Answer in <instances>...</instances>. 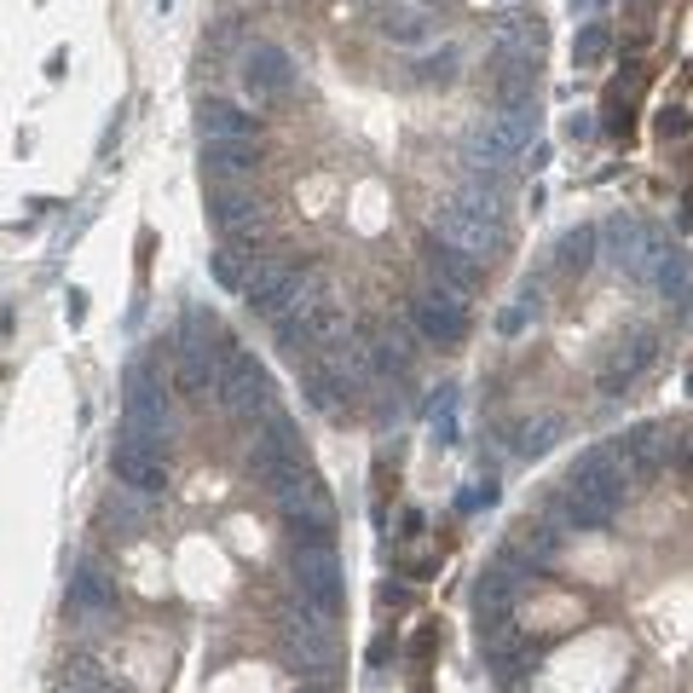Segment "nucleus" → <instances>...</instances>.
I'll use <instances>...</instances> for the list:
<instances>
[{
    "label": "nucleus",
    "mask_w": 693,
    "mask_h": 693,
    "mask_svg": "<svg viewBox=\"0 0 693 693\" xmlns=\"http://www.w3.org/2000/svg\"><path fill=\"white\" fill-rule=\"evenodd\" d=\"M532 139H537V111H532V105H497V111L469 134V145H462V168L503 174L515 157H526Z\"/></svg>",
    "instance_id": "nucleus-1"
},
{
    "label": "nucleus",
    "mask_w": 693,
    "mask_h": 693,
    "mask_svg": "<svg viewBox=\"0 0 693 693\" xmlns=\"http://www.w3.org/2000/svg\"><path fill=\"white\" fill-rule=\"evenodd\" d=\"M277 636H284V653H290V671L306 682H324L342 659V641H336V619H324L318 607L290 601L284 619H277Z\"/></svg>",
    "instance_id": "nucleus-2"
},
{
    "label": "nucleus",
    "mask_w": 693,
    "mask_h": 693,
    "mask_svg": "<svg viewBox=\"0 0 693 693\" xmlns=\"http://www.w3.org/2000/svg\"><path fill=\"white\" fill-rule=\"evenodd\" d=\"M266 492H272L277 508H284V521H290V532L301 537V544H329V537H336V503H329L324 480L313 469H295L284 480H272Z\"/></svg>",
    "instance_id": "nucleus-3"
},
{
    "label": "nucleus",
    "mask_w": 693,
    "mask_h": 693,
    "mask_svg": "<svg viewBox=\"0 0 693 693\" xmlns=\"http://www.w3.org/2000/svg\"><path fill=\"white\" fill-rule=\"evenodd\" d=\"M290 578H295V596H301L306 607H318L324 619H342L347 584H342V555H336V544H295Z\"/></svg>",
    "instance_id": "nucleus-4"
},
{
    "label": "nucleus",
    "mask_w": 693,
    "mask_h": 693,
    "mask_svg": "<svg viewBox=\"0 0 693 693\" xmlns=\"http://www.w3.org/2000/svg\"><path fill=\"white\" fill-rule=\"evenodd\" d=\"M122 433H134V440L145 445H168V433H174V410H168V393H162V376L150 370V365H134L127 370V399H122Z\"/></svg>",
    "instance_id": "nucleus-5"
},
{
    "label": "nucleus",
    "mask_w": 693,
    "mask_h": 693,
    "mask_svg": "<svg viewBox=\"0 0 693 693\" xmlns=\"http://www.w3.org/2000/svg\"><path fill=\"white\" fill-rule=\"evenodd\" d=\"M410 324H417V336L433 342V347H462V342H469V329H474L469 295H456L445 284H428V290L410 295Z\"/></svg>",
    "instance_id": "nucleus-6"
},
{
    "label": "nucleus",
    "mask_w": 693,
    "mask_h": 693,
    "mask_svg": "<svg viewBox=\"0 0 693 693\" xmlns=\"http://www.w3.org/2000/svg\"><path fill=\"white\" fill-rule=\"evenodd\" d=\"M220 405L231 410V417H272V376L254 353L231 347L225 353V376H220Z\"/></svg>",
    "instance_id": "nucleus-7"
},
{
    "label": "nucleus",
    "mask_w": 693,
    "mask_h": 693,
    "mask_svg": "<svg viewBox=\"0 0 693 693\" xmlns=\"http://www.w3.org/2000/svg\"><path fill=\"white\" fill-rule=\"evenodd\" d=\"M601 238H607V261L619 266L624 277H653L659 254L671 249L648 220H636V214H612V220L601 225Z\"/></svg>",
    "instance_id": "nucleus-8"
},
{
    "label": "nucleus",
    "mask_w": 693,
    "mask_h": 693,
    "mask_svg": "<svg viewBox=\"0 0 693 693\" xmlns=\"http://www.w3.org/2000/svg\"><path fill=\"white\" fill-rule=\"evenodd\" d=\"M238 70H243L249 105H277V98L295 93V59H290V46H277V41H254Z\"/></svg>",
    "instance_id": "nucleus-9"
},
{
    "label": "nucleus",
    "mask_w": 693,
    "mask_h": 693,
    "mask_svg": "<svg viewBox=\"0 0 693 693\" xmlns=\"http://www.w3.org/2000/svg\"><path fill=\"white\" fill-rule=\"evenodd\" d=\"M249 469H254V480H261V485H272V480H284V474L306 469V462H301V433H295L290 417H277V410H272V417L254 428Z\"/></svg>",
    "instance_id": "nucleus-10"
},
{
    "label": "nucleus",
    "mask_w": 693,
    "mask_h": 693,
    "mask_svg": "<svg viewBox=\"0 0 693 693\" xmlns=\"http://www.w3.org/2000/svg\"><path fill=\"white\" fill-rule=\"evenodd\" d=\"M671 451H676V440H671L659 422H636V428L624 433V445H619L630 485H653L664 469H671Z\"/></svg>",
    "instance_id": "nucleus-11"
},
{
    "label": "nucleus",
    "mask_w": 693,
    "mask_h": 693,
    "mask_svg": "<svg viewBox=\"0 0 693 693\" xmlns=\"http://www.w3.org/2000/svg\"><path fill=\"white\" fill-rule=\"evenodd\" d=\"M433 231H440V243L456 249V254H469V261H485V254H497L503 249V225L497 220H480L469 209H440V220H433Z\"/></svg>",
    "instance_id": "nucleus-12"
},
{
    "label": "nucleus",
    "mask_w": 693,
    "mask_h": 693,
    "mask_svg": "<svg viewBox=\"0 0 693 693\" xmlns=\"http://www.w3.org/2000/svg\"><path fill=\"white\" fill-rule=\"evenodd\" d=\"M111 474H116V485H127V492H145V497H157L162 485H168V474H162V451H157V445H145V440H134V433H122V440H116V451H111Z\"/></svg>",
    "instance_id": "nucleus-13"
},
{
    "label": "nucleus",
    "mask_w": 693,
    "mask_h": 693,
    "mask_svg": "<svg viewBox=\"0 0 693 693\" xmlns=\"http://www.w3.org/2000/svg\"><path fill=\"white\" fill-rule=\"evenodd\" d=\"M567 485H578V492L601 497V503H624V485H630V474H624V456L612 451V445H589V451H578V462H573V480H567Z\"/></svg>",
    "instance_id": "nucleus-14"
},
{
    "label": "nucleus",
    "mask_w": 693,
    "mask_h": 693,
    "mask_svg": "<svg viewBox=\"0 0 693 693\" xmlns=\"http://www.w3.org/2000/svg\"><path fill=\"white\" fill-rule=\"evenodd\" d=\"M526 589V567L515 555H497L492 567L480 573V589H474V607H480V624L485 619H515V601Z\"/></svg>",
    "instance_id": "nucleus-15"
},
{
    "label": "nucleus",
    "mask_w": 693,
    "mask_h": 693,
    "mask_svg": "<svg viewBox=\"0 0 693 693\" xmlns=\"http://www.w3.org/2000/svg\"><path fill=\"white\" fill-rule=\"evenodd\" d=\"M209 220H214V231L220 238H261L266 231V209H261V197H249V191H238V186H214V197H209Z\"/></svg>",
    "instance_id": "nucleus-16"
},
{
    "label": "nucleus",
    "mask_w": 693,
    "mask_h": 693,
    "mask_svg": "<svg viewBox=\"0 0 693 693\" xmlns=\"http://www.w3.org/2000/svg\"><path fill=\"white\" fill-rule=\"evenodd\" d=\"M376 30L393 46H428L433 41V7L428 0H381Z\"/></svg>",
    "instance_id": "nucleus-17"
},
{
    "label": "nucleus",
    "mask_w": 693,
    "mask_h": 693,
    "mask_svg": "<svg viewBox=\"0 0 693 693\" xmlns=\"http://www.w3.org/2000/svg\"><path fill=\"white\" fill-rule=\"evenodd\" d=\"M197 162H202V179L231 186V179H243V174L261 168V145H254V139H202Z\"/></svg>",
    "instance_id": "nucleus-18"
},
{
    "label": "nucleus",
    "mask_w": 693,
    "mask_h": 693,
    "mask_svg": "<svg viewBox=\"0 0 693 693\" xmlns=\"http://www.w3.org/2000/svg\"><path fill=\"white\" fill-rule=\"evenodd\" d=\"M70 612H75V619H111V612H116V584H111V573L98 567V560H82V567H75Z\"/></svg>",
    "instance_id": "nucleus-19"
},
{
    "label": "nucleus",
    "mask_w": 693,
    "mask_h": 693,
    "mask_svg": "<svg viewBox=\"0 0 693 693\" xmlns=\"http://www.w3.org/2000/svg\"><path fill=\"white\" fill-rule=\"evenodd\" d=\"M653 358H659V336H653V329H636V336L612 353V365L601 370V393H624L630 381L653 365Z\"/></svg>",
    "instance_id": "nucleus-20"
},
{
    "label": "nucleus",
    "mask_w": 693,
    "mask_h": 693,
    "mask_svg": "<svg viewBox=\"0 0 693 693\" xmlns=\"http://www.w3.org/2000/svg\"><path fill=\"white\" fill-rule=\"evenodd\" d=\"M456 209H469L480 220H503L508 214V186H503V174H474V168H462V186H456Z\"/></svg>",
    "instance_id": "nucleus-21"
},
{
    "label": "nucleus",
    "mask_w": 693,
    "mask_h": 693,
    "mask_svg": "<svg viewBox=\"0 0 693 693\" xmlns=\"http://www.w3.org/2000/svg\"><path fill=\"white\" fill-rule=\"evenodd\" d=\"M555 515L567 521V526H578V532H601V526H612V515H619V503H601V497L578 492V485H567V492L555 497Z\"/></svg>",
    "instance_id": "nucleus-22"
},
{
    "label": "nucleus",
    "mask_w": 693,
    "mask_h": 693,
    "mask_svg": "<svg viewBox=\"0 0 693 693\" xmlns=\"http://www.w3.org/2000/svg\"><path fill=\"white\" fill-rule=\"evenodd\" d=\"M370 353H376V376H405V370H410V358H417V347H410V329H405V324H381V329H376V342H370Z\"/></svg>",
    "instance_id": "nucleus-23"
},
{
    "label": "nucleus",
    "mask_w": 693,
    "mask_h": 693,
    "mask_svg": "<svg viewBox=\"0 0 693 693\" xmlns=\"http://www.w3.org/2000/svg\"><path fill=\"white\" fill-rule=\"evenodd\" d=\"M197 127H202V139H261V122L243 116L238 105H202Z\"/></svg>",
    "instance_id": "nucleus-24"
},
{
    "label": "nucleus",
    "mask_w": 693,
    "mask_h": 693,
    "mask_svg": "<svg viewBox=\"0 0 693 693\" xmlns=\"http://www.w3.org/2000/svg\"><path fill=\"white\" fill-rule=\"evenodd\" d=\"M428 266H433V277H440L445 290H456V295H474L480 290V261H469V254H456V249H433L428 254Z\"/></svg>",
    "instance_id": "nucleus-25"
},
{
    "label": "nucleus",
    "mask_w": 693,
    "mask_h": 693,
    "mask_svg": "<svg viewBox=\"0 0 693 693\" xmlns=\"http://www.w3.org/2000/svg\"><path fill=\"white\" fill-rule=\"evenodd\" d=\"M537 93V59H503L497 64V105H532Z\"/></svg>",
    "instance_id": "nucleus-26"
},
{
    "label": "nucleus",
    "mask_w": 693,
    "mask_h": 693,
    "mask_svg": "<svg viewBox=\"0 0 693 693\" xmlns=\"http://www.w3.org/2000/svg\"><path fill=\"white\" fill-rule=\"evenodd\" d=\"M596 238H601L596 225H573L567 238L555 243V266L560 272H589V266H596Z\"/></svg>",
    "instance_id": "nucleus-27"
},
{
    "label": "nucleus",
    "mask_w": 693,
    "mask_h": 693,
    "mask_svg": "<svg viewBox=\"0 0 693 693\" xmlns=\"http://www.w3.org/2000/svg\"><path fill=\"white\" fill-rule=\"evenodd\" d=\"M209 272H214V284H220V290L243 295V290H249V277H254V254L220 249V254H209Z\"/></svg>",
    "instance_id": "nucleus-28"
},
{
    "label": "nucleus",
    "mask_w": 693,
    "mask_h": 693,
    "mask_svg": "<svg viewBox=\"0 0 693 693\" xmlns=\"http://www.w3.org/2000/svg\"><path fill=\"white\" fill-rule=\"evenodd\" d=\"M648 284H659L664 295H676V301H687V290H693V266H687V254L682 249H664L659 254V266H653V277Z\"/></svg>",
    "instance_id": "nucleus-29"
},
{
    "label": "nucleus",
    "mask_w": 693,
    "mask_h": 693,
    "mask_svg": "<svg viewBox=\"0 0 693 693\" xmlns=\"http://www.w3.org/2000/svg\"><path fill=\"white\" fill-rule=\"evenodd\" d=\"M301 381H306V399H313L318 410H342V393H347V388H342V376L329 370L324 358H313V365L301 370Z\"/></svg>",
    "instance_id": "nucleus-30"
},
{
    "label": "nucleus",
    "mask_w": 693,
    "mask_h": 693,
    "mask_svg": "<svg viewBox=\"0 0 693 693\" xmlns=\"http://www.w3.org/2000/svg\"><path fill=\"white\" fill-rule=\"evenodd\" d=\"M607 53H612V35H607V23H584V30H578V41H573V64H578V70H596Z\"/></svg>",
    "instance_id": "nucleus-31"
},
{
    "label": "nucleus",
    "mask_w": 693,
    "mask_h": 693,
    "mask_svg": "<svg viewBox=\"0 0 693 693\" xmlns=\"http://www.w3.org/2000/svg\"><path fill=\"white\" fill-rule=\"evenodd\" d=\"M555 440H560V417H537V422H526V428L515 433V451H521V456H544Z\"/></svg>",
    "instance_id": "nucleus-32"
},
{
    "label": "nucleus",
    "mask_w": 693,
    "mask_h": 693,
    "mask_svg": "<svg viewBox=\"0 0 693 693\" xmlns=\"http://www.w3.org/2000/svg\"><path fill=\"white\" fill-rule=\"evenodd\" d=\"M145 503H150L145 492H127V485H116V492H111V503H105V515H111V521H122V526H134V532H139V526H145V515H150V508H145Z\"/></svg>",
    "instance_id": "nucleus-33"
},
{
    "label": "nucleus",
    "mask_w": 693,
    "mask_h": 693,
    "mask_svg": "<svg viewBox=\"0 0 693 693\" xmlns=\"http://www.w3.org/2000/svg\"><path fill=\"white\" fill-rule=\"evenodd\" d=\"M410 70H417V82H422V87H433V82L445 87V82H456V53H451V46H440V53H422Z\"/></svg>",
    "instance_id": "nucleus-34"
},
{
    "label": "nucleus",
    "mask_w": 693,
    "mask_h": 693,
    "mask_svg": "<svg viewBox=\"0 0 693 693\" xmlns=\"http://www.w3.org/2000/svg\"><path fill=\"white\" fill-rule=\"evenodd\" d=\"M624 12H630V23H636V35H630V46H641L653 35V0H624Z\"/></svg>",
    "instance_id": "nucleus-35"
},
{
    "label": "nucleus",
    "mask_w": 693,
    "mask_h": 693,
    "mask_svg": "<svg viewBox=\"0 0 693 693\" xmlns=\"http://www.w3.org/2000/svg\"><path fill=\"white\" fill-rule=\"evenodd\" d=\"M521 532H526L532 560H549V555H555V526H521Z\"/></svg>",
    "instance_id": "nucleus-36"
},
{
    "label": "nucleus",
    "mask_w": 693,
    "mask_h": 693,
    "mask_svg": "<svg viewBox=\"0 0 693 693\" xmlns=\"http://www.w3.org/2000/svg\"><path fill=\"white\" fill-rule=\"evenodd\" d=\"M671 469H676L682 480H693V433H682V440H676V451H671Z\"/></svg>",
    "instance_id": "nucleus-37"
},
{
    "label": "nucleus",
    "mask_w": 693,
    "mask_h": 693,
    "mask_svg": "<svg viewBox=\"0 0 693 693\" xmlns=\"http://www.w3.org/2000/svg\"><path fill=\"white\" fill-rule=\"evenodd\" d=\"M567 139H573V145L596 139V116H567Z\"/></svg>",
    "instance_id": "nucleus-38"
},
{
    "label": "nucleus",
    "mask_w": 693,
    "mask_h": 693,
    "mask_svg": "<svg viewBox=\"0 0 693 693\" xmlns=\"http://www.w3.org/2000/svg\"><path fill=\"white\" fill-rule=\"evenodd\" d=\"M659 134L671 139V134H687V116L682 111H664V122H659Z\"/></svg>",
    "instance_id": "nucleus-39"
},
{
    "label": "nucleus",
    "mask_w": 693,
    "mask_h": 693,
    "mask_svg": "<svg viewBox=\"0 0 693 693\" xmlns=\"http://www.w3.org/2000/svg\"><path fill=\"white\" fill-rule=\"evenodd\" d=\"M64 313H70V324H82V318H87V295L70 290V306H64Z\"/></svg>",
    "instance_id": "nucleus-40"
},
{
    "label": "nucleus",
    "mask_w": 693,
    "mask_h": 693,
    "mask_svg": "<svg viewBox=\"0 0 693 693\" xmlns=\"http://www.w3.org/2000/svg\"><path fill=\"white\" fill-rule=\"evenodd\" d=\"M301 693H336V687L329 682H301Z\"/></svg>",
    "instance_id": "nucleus-41"
},
{
    "label": "nucleus",
    "mask_w": 693,
    "mask_h": 693,
    "mask_svg": "<svg viewBox=\"0 0 693 693\" xmlns=\"http://www.w3.org/2000/svg\"><path fill=\"white\" fill-rule=\"evenodd\" d=\"M59 693H82V687H70V682H64V687H59Z\"/></svg>",
    "instance_id": "nucleus-42"
}]
</instances>
